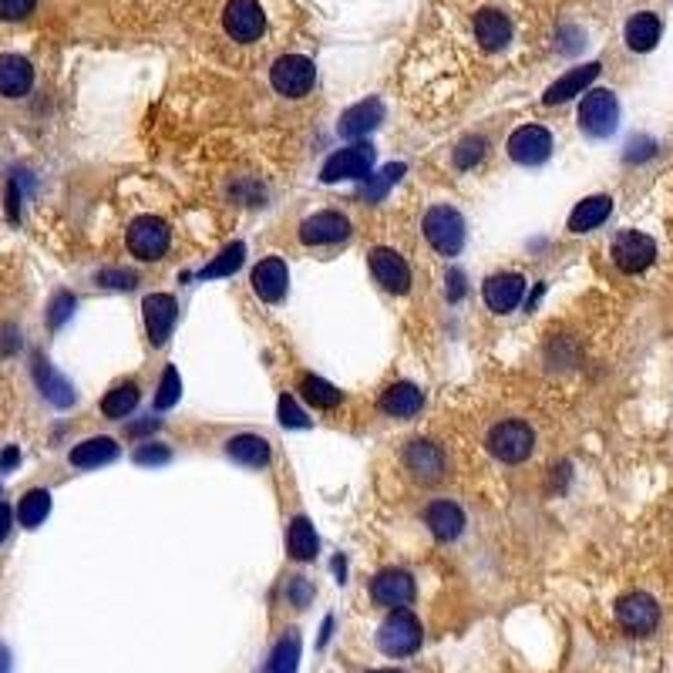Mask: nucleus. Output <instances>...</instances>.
Listing matches in <instances>:
<instances>
[{"label": "nucleus", "mask_w": 673, "mask_h": 673, "mask_svg": "<svg viewBox=\"0 0 673 673\" xmlns=\"http://www.w3.org/2000/svg\"><path fill=\"white\" fill-rule=\"evenodd\" d=\"M142 310H145V330H149L152 347H165L172 337L175 317H179L175 297H169V293H152V297H145Z\"/></svg>", "instance_id": "15"}, {"label": "nucleus", "mask_w": 673, "mask_h": 673, "mask_svg": "<svg viewBox=\"0 0 673 673\" xmlns=\"http://www.w3.org/2000/svg\"><path fill=\"white\" fill-rule=\"evenodd\" d=\"M11 522H14V512L7 502H0V542L7 539V532H11Z\"/></svg>", "instance_id": "48"}, {"label": "nucleus", "mask_w": 673, "mask_h": 673, "mask_svg": "<svg viewBox=\"0 0 673 673\" xmlns=\"http://www.w3.org/2000/svg\"><path fill=\"white\" fill-rule=\"evenodd\" d=\"M616 122H620V101H616L613 91L606 88L589 91L583 105H579V125H583V132L593 138H606L616 132Z\"/></svg>", "instance_id": "5"}, {"label": "nucleus", "mask_w": 673, "mask_h": 673, "mask_svg": "<svg viewBox=\"0 0 673 673\" xmlns=\"http://www.w3.org/2000/svg\"><path fill=\"white\" fill-rule=\"evenodd\" d=\"M610 212H613L610 196H589L573 209V216H569V229H573V233H589V229L603 226L606 219H610Z\"/></svg>", "instance_id": "28"}, {"label": "nucleus", "mask_w": 673, "mask_h": 673, "mask_svg": "<svg viewBox=\"0 0 673 673\" xmlns=\"http://www.w3.org/2000/svg\"><path fill=\"white\" fill-rule=\"evenodd\" d=\"M21 462V451L17 448H7L4 455H0V472H11V468Z\"/></svg>", "instance_id": "49"}, {"label": "nucleus", "mask_w": 673, "mask_h": 673, "mask_svg": "<svg viewBox=\"0 0 673 673\" xmlns=\"http://www.w3.org/2000/svg\"><path fill=\"white\" fill-rule=\"evenodd\" d=\"M7 216L14 219H21V189H17V179H11L7 182Z\"/></svg>", "instance_id": "46"}, {"label": "nucleus", "mask_w": 673, "mask_h": 673, "mask_svg": "<svg viewBox=\"0 0 673 673\" xmlns=\"http://www.w3.org/2000/svg\"><path fill=\"white\" fill-rule=\"evenodd\" d=\"M522 293H525V276H519V273H495L485 280V303H488V310H495V313L515 310L522 300Z\"/></svg>", "instance_id": "18"}, {"label": "nucleus", "mask_w": 673, "mask_h": 673, "mask_svg": "<svg viewBox=\"0 0 673 673\" xmlns=\"http://www.w3.org/2000/svg\"><path fill=\"white\" fill-rule=\"evenodd\" d=\"M48 512H51L48 488H31L21 499V505H17V519H21L24 529H38V525L48 519Z\"/></svg>", "instance_id": "31"}, {"label": "nucleus", "mask_w": 673, "mask_h": 673, "mask_svg": "<svg viewBox=\"0 0 673 673\" xmlns=\"http://www.w3.org/2000/svg\"><path fill=\"white\" fill-rule=\"evenodd\" d=\"M313 78H317V68H313V61L303 58V54H283V58L270 68L273 88L287 98L307 95V91L313 88Z\"/></svg>", "instance_id": "6"}, {"label": "nucleus", "mask_w": 673, "mask_h": 673, "mask_svg": "<svg viewBox=\"0 0 673 673\" xmlns=\"http://www.w3.org/2000/svg\"><path fill=\"white\" fill-rule=\"evenodd\" d=\"M475 38H478V44H482L485 51H499V48H505L509 44V38H512V24H509V17H505L502 11H478L475 14Z\"/></svg>", "instance_id": "25"}, {"label": "nucleus", "mask_w": 673, "mask_h": 673, "mask_svg": "<svg viewBox=\"0 0 673 673\" xmlns=\"http://www.w3.org/2000/svg\"><path fill=\"white\" fill-rule=\"evenodd\" d=\"M0 673H7V653H0Z\"/></svg>", "instance_id": "50"}, {"label": "nucleus", "mask_w": 673, "mask_h": 673, "mask_svg": "<svg viewBox=\"0 0 673 673\" xmlns=\"http://www.w3.org/2000/svg\"><path fill=\"white\" fill-rule=\"evenodd\" d=\"M290 270L280 256H266V260L253 270V293L266 303H280L287 297Z\"/></svg>", "instance_id": "17"}, {"label": "nucleus", "mask_w": 673, "mask_h": 673, "mask_svg": "<svg viewBox=\"0 0 673 673\" xmlns=\"http://www.w3.org/2000/svg\"><path fill=\"white\" fill-rule=\"evenodd\" d=\"M404 468L414 482L421 485H435L445 478V451H441L435 441L414 438L408 448H404Z\"/></svg>", "instance_id": "10"}, {"label": "nucleus", "mask_w": 673, "mask_h": 673, "mask_svg": "<svg viewBox=\"0 0 673 673\" xmlns=\"http://www.w3.org/2000/svg\"><path fill=\"white\" fill-rule=\"evenodd\" d=\"M34 85V68L21 54H4L0 58V95L4 98H24Z\"/></svg>", "instance_id": "23"}, {"label": "nucleus", "mask_w": 673, "mask_h": 673, "mask_svg": "<svg viewBox=\"0 0 673 673\" xmlns=\"http://www.w3.org/2000/svg\"><path fill=\"white\" fill-rule=\"evenodd\" d=\"M38 0H0V21H24L34 14Z\"/></svg>", "instance_id": "40"}, {"label": "nucleus", "mask_w": 673, "mask_h": 673, "mask_svg": "<svg viewBox=\"0 0 673 673\" xmlns=\"http://www.w3.org/2000/svg\"><path fill=\"white\" fill-rule=\"evenodd\" d=\"M179 394H182L179 371H175V367H165L162 384H159V394H155V404H159V408L165 411V408H172V404L179 401Z\"/></svg>", "instance_id": "38"}, {"label": "nucleus", "mask_w": 673, "mask_h": 673, "mask_svg": "<svg viewBox=\"0 0 673 673\" xmlns=\"http://www.w3.org/2000/svg\"><path fill=\"white\" fill-rule=\"evenodd\" d=\"M599 78V64L593 61V64H583V68H573L569 75H562L556 85H549L546 88V105H562V101H569V98H576V95H583V91L593 85V81Z\"/></svg>", "instance_id": "24"}, {"label": "nucleus", "mask_w": 673, "mask_h": 673, "mask_svg": "<svg viewBox=\"0 0 673 673\" xmlns=\"http://www.w3.org/2000/svg\"><path fill=\"white\" fill-rule=\"evenodd\" d=\"M115 458H118V445L112 438L101 435V438H88V441H81V445L71 448L68 462L75 468H98V465L115 462Z\"/></svg>", "instance_id": "27"}, {"label": "nucleus", "mask_w": 673, "mask_h": 673, "mask_svg": "<svg viewBox=\"0 0 673 673\" xmlns=\"http://www.w3.org/2000/svg\"><path fill=\"white\" fill-rule=\"evenodd\" d=\"M226 455L246 468H263L270 462V441L260 435H236L226 441Z\"/></svg>", "instance_id": "26"}, {"label": "nucleus", "mask_w": 673, "mask_h": 673, "mask_svg": "<svg viewBox=\"0 0 673 673\" xmlns=\"http://www.w3.org/2000/svg\"><path fill=\"white\" fill-rule=\"evenodd\" d=\"M424 239H428L441 256H455L465 246V219L451 206L428 209V216H424Z\"/></svg>", "instance_id": "2"}, {"label": "nucleus", "mask_w": 673, "mask_h": 673, "mask_svg": "<svg viewBox=\"0 0 673 673\" xmlns=\"http://www.w3.org/2000/svg\"><path fill=\"white\" fill-rule=\"evenodd\" d=\"M374 169V149L364 142L350 145V149L334 152L320 169V179L324 182H340V179H367Z\"/></svg>", "instance_id": "8"}, {"label": "nucleus", "mask_w": 673, "mask_h": 673, "mask_svg": "<svg viewBox=\"0 0 673 673\" xmlns=\"http://www.w3.org/2000/svg\"><path fill=\"white\" fill-rule=\"evenodd\" d=\"M98 283H101V287H108V290H132L138 283V276L132 270H101Z\"/></svg>", "instance_id": "41"}, {"label": "nucleus", "mask_w": 673, "mask_h": 673, "mask_svg": "<svg viewBox=\"0 0 673 673\" xmlns=\"http://www.w3.org/2000/svg\"><path fill=\"white\" fill-rule=\"evenodd\" d=\"M509 155L519 165H542L552 155V135L542 125H522L509 138Z\"/></svg>", "instance_id": "13"}, {"label": "nucleus", "mask_w": 673, "mask_h": 673, "mask_svg": "<svg viewBox=\"0 0 673 673\" xmlns=\"http://www.w3.org/2000/svg\"><path fill=\"white\" fill-rule=\"evenodd\" d=\"M660 17L643 11V14H633L630 21H626V44H630V51H653L660 41Z\"/></svg>", "instance_id": "29"}, {"label": "nucleus", "mask_w": 673, "mask_h": 673, "mask_svg": "<svg viewBox=\"0 0 673 673\" xmlns=\"http://www.w3.org/2000/svg\"><path fill=\"white\" fill-rule=\"evenodd\" d=\"M371 673H401V670H371Z\"/></svg>", "instance_id": "51"}, {"label": "nucleus", "mask_w": 673, "mask_h": 673, "mask_svg": "<svg viewBox=\"0 0 673 673\" xmlns=\"http://www.w3.org/2000/svg\"><path fill=\"white\" fill-rule=\"evenodd\" d=\"M287 596L293 599V606H297V610H303V606H307L310 599H313V586L303 576H293L290 583H287Z\"/></svg>", "instance_id": "43"}, {"label": "nucleus", "mask_w": 673, "mask_h": 673, "mask_svg": "<svg viewBox=\"0 0 673 673\" xmlns=\"http://www.w3.org/2000/svg\"><path fill=\"white\" fill-rule=\"evenodd\" d=\"M350 239V219L344 212L324 209V212H313L300 223V243L303 246H337Z\"/></svg>", "instance_id": "7"}, {"label": "nucleus", "mask_w": 673, "mask_h": 673, "mask_svg": "<svg viewBox=\"0 0 673 673\" xmlns=\"http://www.w3.org/2000/svg\"><path fill=\"white\" fill-rule=\"evenodd\" d=\"M371 273L387 293H408L411 290V270L394 250L377 246V250L371 253Z\"/></svg>", "instance_id": "16"}, {"label": "nucleus", "mask_w": 673, "mask_h": 673, "mask_svg": "<svg viewBox=\"0 0 673 673\" xmlns=\"http://www.w3.org/2000/svg\"><path fill=\"white\" fill-rule=\"evenodd\" d=\"M243 260H246V246L243 243H229L223 253L216 256L209 266H202V280H212V276H233L239 266H243Z\"/></svg>", "instance_id": "35"}, {"label": "nucleus", "mask_w": 673, "mask_h": 673, "mask_svg": "<svg viewBox=\"0 0 673 673\" xmlns=\"http://www.w3.org/2000/svg\"><path fill=\"white\" fill-rule=\"evenodd\" d=\"M653 260H657V243L647 233L626 229V233L613 239V263L623 273H643Z\"/></svg>", "instance_id": "11"}, {"label": "nucleus", "mask_w": 673, "mask_h": 673, "mask_svg": "<svg viewBox=\"0 0 673 673\" xmlns=\"http://www.w3.org/2000/svg\"><path fill=\"white\" fill-rule=\"evenodd\" d=\"M404 175V162H398V165H387V169H381L377 175H367V186H364V192L361 196L367 199V202H381L384 196H387V189L394 186Z\"/></svg>", "instance_id": "36"}, {"label": "nucleus", "mask_w": 673, "mask_h": 673, "mask_svg": "<svg viewBox=\"0 0 673 673\" xmlns=\"http://www.w3.org/2000/svg\"><path fill=\"white\" fill-rule=\"evenodd\" d=\"M485 448L505 465H522L525 458L536 451V431L519 418L499 421V424H492V431H488Z\"/></svg>", "instance_id": "1"}, {"label": "nucleus", "mask_w": 673, "mask_h": 673, "mask_svg": "<svg viewBox=\"0 0 673 673\" xmlns=\"http://www.w3.org/2000/svg\"><path fill=\"white\" fill-rule=\"evenodd\" d=\"M451 159H455L458 169H472V165H478V162L485 159V138H482V135H468V138H462Z\"/></svg>", "instance_id": "37"}, {"label": "nucleus", "mask_w": 673, "mask_h": 673, "mask_svg": "<svg viewBox=\"0 0 673 673\" xmlns=\"http://www.w3.org/2000/svg\"><path fill=\"white\" fill-rule=\"evenodd\" d=\"M424 522H428L431 536H435L438 542H455L465 529V512L458 509L455 502L441 499V502H431L428 509H424Z\"/></svg>", "instance_id": "20"}, {"label": "nucleus", "mask_w": 673, "mask_h": 673, "mask_svg": "<svg viewBox=\"0 0 673 673\" xmlns=\"http://www.w3.org/2000/svg\"><path fill=\"white\" fill-rule=\"evenodd\" d=\"M424 408V391L418 384H411V381H398V384H391L387 391L381 394V411L387 414V418H401V421H408V418H414Z\"/></svg>", "instance_id": "22"}, {"label": "nucleus", "mask_w": 673, "mask_h": 673, "mask_svg": "<svg viewBox=\"0 0 673 673\" xmlns=\"http://www.w3.org/2000/svg\"><path fill=\"white\" fill-rule=\"evenodd\" d=\"M462 293H465V276L458 270H451L448 273V300H462Z\"/></svg>", "instance_id": "47"}, {"label": "nucleus", "mask_w": 673, "mask_h": 673, "mask_svg": "<svg viewBox=\"0 0 673 673\" xmlns=\"http://www.w3.org/2000/svg\"><path fill=\"white\" fill-rule=\"evenodd\" d=\"M75 303H78V300L71 297V293H58V297L51 300V310H48V324H51L54 330H58V327L64 324V320H68L71 313H75Z\"/></svg>", "instance_id": "39"}, {"label": "nucleus", "mask_w": 673, "mask_h": 673, "mask_svg": "<svg viewBox=\"0 0 673 673\" xmlns=\"http://www.w3.org/2000/svg\"><path fill=\"white\" fill-rule=\"evenodd\" d=\"M297 660H300V636L287 633L276 643L273 657L266 663V673H297Z\"/></svg>", "instance_id": "34"}, {"label": "nucleus", "mask_w": 673, "mask_h": 673, "mask_svg": "<svg viewBox=\"0 0 673 673\" xmlns=\"http://www.w3.org/2000/svg\"><path fill=\"white\" fill-rule=\"evenodd\" d=\"M377 643L387 657H411L414 650L421 647V623L411 610H394L381 623V633H377Z\"/></svg>", "instance_id": "3"}, {"label": "nucleus", "mask_w": 673, "mask_h": 673, "mask_svg": "<svg viewBox=\"0 0 673 673\" xmlns=\"http://www.w3.org/2000/svg\"><path fill=\"white\" fill-rule=\"evenodd\" d=\"M31 371H34V384H38V391L54 404V408H71V404H75V387H71V381L64 374L54 371L41 354L34 357Z\"/></svg>", "instance_id": "19"}, {"label": "nucleus", "mask_w": 673, "mask_h": 673, "mask_svg": "<svg viewBox=\"0 0 673 673\" xmlns=\"http://www.w3.org/2000/svg\"><path fill=\"white\" fill-rule=\"evenodd\" d=\"M135 404H138V384L125 381V384H118V387H112V391L105 394L101 411H105V418L118 421V418H128V414L135 411Z\"/></svg>", "instance_id": "33"}, {"label": "nucleus", "mask_w": 673, "mask_h": 673, "mask_svg": "<svg viewBox=\"0 0 673 673\" xmlns=\"http://www.w3.org/2000/svg\"><path fill=\"white\" fill-rule=\"evenodd\" d=\"M223 24H226V34L233 41L250 44V41H256L266 31V14H263V7L256 4V0H229V7L223 14Z\"/></svg>", "instance_id": "12"}, {"label": "nucleus", "mask_w": 673, "mask_h": 673, "mask_svg": "<svg viewBox=\"0 0 673 673\" xmlns=\"http://www.w3.org/2000/svg\"><path fill=\"white\" fill-rule=\"evenodd\" d=\"M169 243H172V233L159 216H138L135 223L128 226V250L142 263L162 260V256L169 253Z\"/></svg>", "instance_id": "4"}, {"label": "nucleus", "mask_w": 673, "mask_h": 673, "mask_svg": "<svg viewBox=\"0 0 673 673\" xmlns=\"http://www.w3.org/2000/svg\"><path fill=\"white\" fill-rule=\"evenodd\" d=\"M14 350H21V330L11 324H0V357L14 354Z\"/></svg>", "instance_id": "45"}, {"label": "nucleus", "mask_w": 673, "mask_h": 673, "mask_svg": "<svg viewBox=\"0 0 673 673\" xmlns=\"http://www.w3.org/2000/svg\"><path fill=\"white\" fill-rule=\"evenodd\" d=\"M280 421L287 424V428H307V414L297 408V401L293 398H280Z\"/></svg>", "instance_id": "42"}, {"label": "nucleus", "mask_w": 673, "mask_h": 673, "mask_svg": "<svg viewBox=\"0 0 673 673\" xmlns=\"http://www.w3.org/2000/svg\"><path fill=\"white\" fill-rule=\"evenodd\" d=\"M381 122H384V105L377 98H367V101H361V105L347 108V112L340 115L337 132L344 138H364V135H371Z\"/></svg>", "instance_id": "21"}, {"label": "nucleus", "mask_w": 673, "mask_h": 673, "mask_svg": "<svg viewBox=\"0 0 673 673\" xmlns=\"http://www.w3.org/2000/svg\"><path fill=\"white\" fill-rule=\"evenodd\" d=\"M300 391H303V398H307L313 408H337L340 401H344V394L337 391L334 384L330 381H324V377H317V374H303L300 377Z\"/></svg>", "instance_id": "32"}, {"label": "nucleus", "mask_w": 673, "mask_h": 673, "mask_svg": "<svg viewBox=\"0 0 673 673\" xmlns=\"http://www.w3.org/2000/svg\"><path fill=\"white\" fill-rule=\"evenodd\" d=\"M135 462L138 465H162V462H169V448H162V445H142L135 451Z\"/></svg>", "instance_id": "44"}, {"label": "nucleus", "mask_w": 673, "mask_h": 673, "mask_svg": "<svg viewBox=\"0 0 673 673\" xmlns=\"http://www.w3.org/2000/svg\"><path fill=\"white\" fill-rule=\"evenodd\" d=\"M414 593H418V589H414V579H411V573H404V569H384L371 586L374 603L387 606V610H408L414 603Z\"/></svg>", "instance_id": "14"}, {"label": "nucleus", "mask_w": 673, "mask_h": 673, "mask_svg": "<svg viewBox=\"0 0 673 673\" xmlns=\"http://www.w3.org/2000/svg\"><path fill=\"white\" fill-rule=\"evenodd\" d=\"M317 549H320V539H317V532H313V525L303 519V515H297L287 529V552L297 562H310L317 556Z\"/></svg>", "instance_id": "30"}, {"label": "nucleus", "mask_w": 673, "mask_h": 673, "mask_svg": "<svg viewBox=\"0 0 673 673\" xmlns=\"http://www.w3.org/2000/svg\"><path fill=\"white\" fill-rule=\"evenodd\" d=\"M616 620L630 636H650L660 623V606L647 593H630L616 603Z\"/></svg>", "instance_id": "9"}]
</instances>
